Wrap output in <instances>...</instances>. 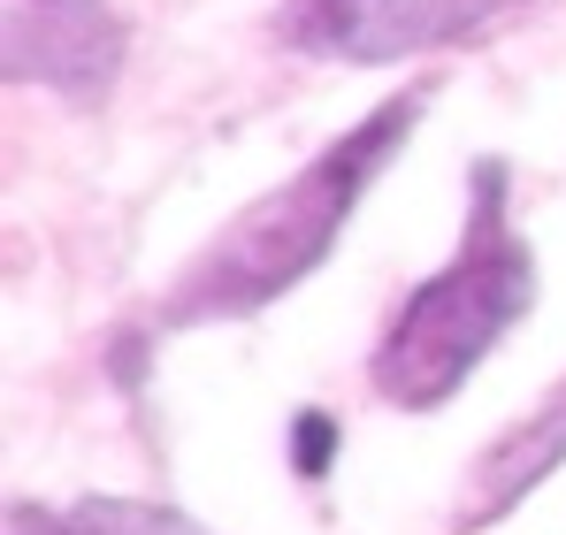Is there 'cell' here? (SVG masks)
<instances>
[{"label": "cell", "instance_id": "6da1fadb", "mask_svg": "<svg viewBox=\"0 0 566 535\" xmlns=\"http://www.w3.org/2000/svg\"><path fill=\"white\" fill-rule=\"evenodd\" d=\"M429 92H398L382 99L368 123H353L329 154H314L298 177H283L269 199H253L199 261L191 275L169 291L161 306V329H207V322H238V314H261L276 306L298 275L329 261L337 230L353 222L360 191L390 169V154L406 146V130L421 123Z\"/></svg>", "mask_w": 566, "mask_h": 535}, {"label": "cell", "instance_id": "7a4b0ae2", "mask_svg": "<svg viewBox=\"0 0 566 535\" xmlns=\"http://www.w3.org/2000/svg\"><path fill=\"white\" fill-rule=\"evenodd\" d=\"M536 306V253L513 238L505 222V169L497 161H474V222L468 245L452 253L444 275H429L390 337L376 345V390L406 413H437L460 398L482 359L497 353V337Z\"/></svg>", "mask_w": 566, "mask_h": 535}, {"label": "cell", "instance_id": "3957f363", "mask_svg": "<svg viewBox=\"0 0 566 535\" xmlns=\"http://www.w3.org/2000/svg\"><path fill=\"white\" fill-rule=\"evenodd\" d=\"M505 8H521V0H291L283 39L322 54V62L382 70V62H413L429 46L468 39Z\"/></svg>", "mask_w": 566, "mask_h": 535}, {"label": "cell", "instance_id": "277c9868", "mask_svg": "<svg viewBox=\"0 0 566 535\" xmlns=\"http://www.w3.org/2000/svg\"><path fill=\"white\" fill-rule=\"evenodd\" d=\"M123 46L130 39L115 23V8H99V0H23L8 15L0 62L23 85H54V92H70V99H99V92L115 85V70H123Z\"/></svg>", "mask_w": 566, "mask_h": 535}, {"label": "cell", "instance_id": "5b68a950", "mask_svg": "<svg viewBox=\"0 0 566 535\" xmlns=\"http://www.w3.org/2000/svg\"><path fill=\"white\" fill-rule=\"evenodd\" d=\"M566 459V382L505 437V444L482 459V474H474V490H468V528H482V521H505L552 466Z\"/></svg>", "mask_w": 566, "mask_h": 535}, {"label": "cell", "instance_id": "8992f818", "mask_svg": "<svg viewBox=\"0 0 566 535\" xmlns=\"http://www.w3.org/2000/svg\"><path fill=\"white\" fill-rule=\"evenodd\" d=\"M8 535H207L177 505H138V497H77L62 513L46 505H15Z\"/></svg>", "mask_w": 566, "mask_h": 535}, {"label": "cell", "instance_id": "52a82bcc", "mask_svg": "<svg viewBox=\"0 0 566 535\" xmlns=\"http://www.w3.org/2000/svg\"><path fill=\"white\" fill-rule=\"evenodd\" d=\"M329 459H337V421H329V413H298V421H291V466H298L306 482H322Z\"/></svg>", "mask_w": 566, "mask_h": 535}]
</instances>
